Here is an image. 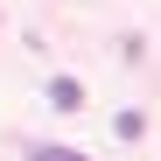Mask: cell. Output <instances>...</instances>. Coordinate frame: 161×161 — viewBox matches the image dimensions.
Listing matches in <instances>:
<instances>
[{"label":"cell","instance_id":"obj_2","mask_svg":"<svg viewBox=\"0 0 161 161\" xmlns=\"http://www.w3.org/2000/svg\"><path fill=\"white\" fill-rule=\"evenodd\" d=\"M35 161H84L77 147H35Z\"/></svg>","mask_w":161,"mask_h":161},{"label":"cell","instance_id":"obj_1","mask_svg":"<svg viewBox=\"0 0 161 161\" xmlns=\"http://www.w3.org/2000/svg\"><path fill=\"white\" fill-rule=\"evenodd\" d=\"M49 98H56V105H63V112H70V105H84V91H77V84H70V77H56V84H49Z\"/></svg>","mask_w":161,"mask_h":161}]
</instances>
